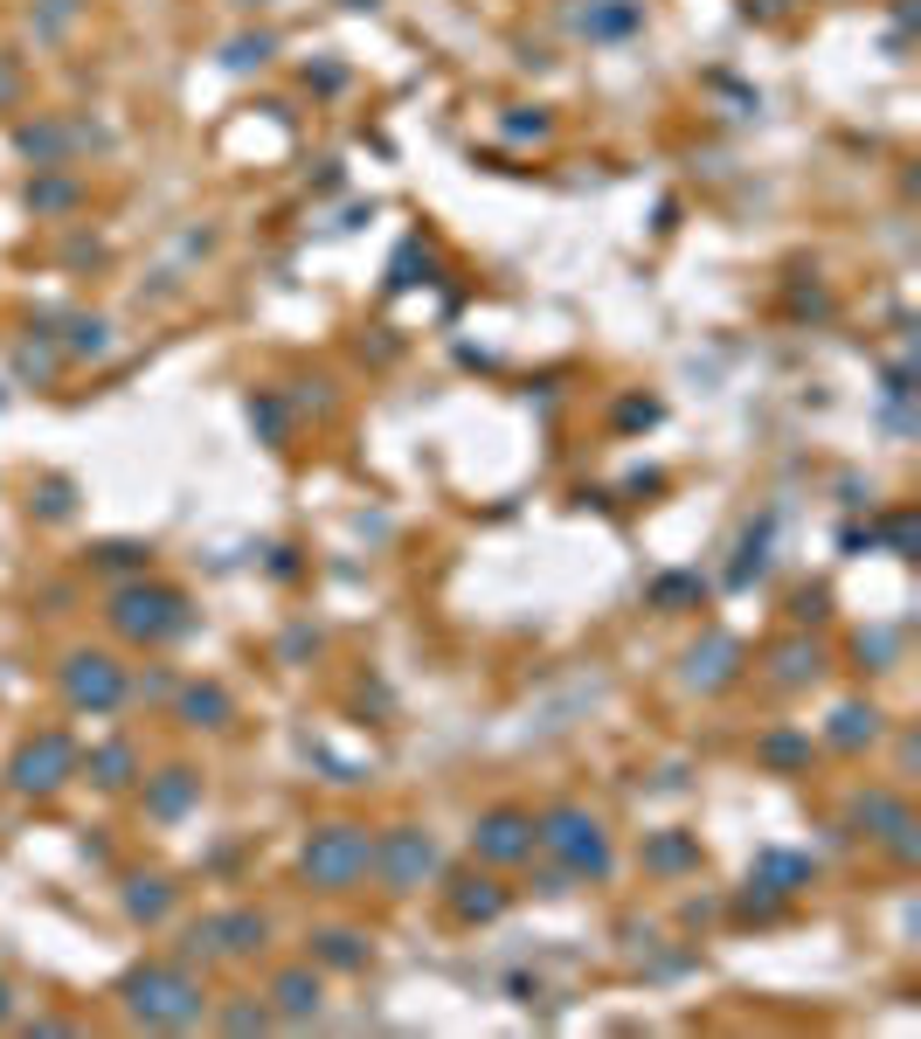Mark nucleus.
I'll return each mask as SVG.
<instances>
[{
	"mask_svg": "<svg viewBox=\"0 0 921 1039\" xmlns=\"http://www.w3.org/2000/svg\"><path fill=\"white\" fill-rule=\"evenodd\" d=\"M486 832H492V838H486L492 852H520V846H526V838H513V832H520V817H492Z\"/></svg>",
	"mask_w": 921,
	"mask_h": 1039,
	"instance_id": "1",
	"label": "nucleus"
}]
</instances>
